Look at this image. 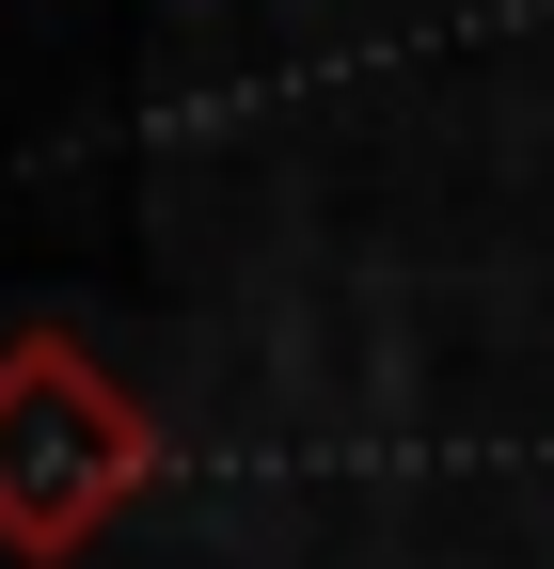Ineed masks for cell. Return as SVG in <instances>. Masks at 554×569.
Listing matches in <instances>:
<instances>
[{"mask_svg": "<svg viewBox=\"0 0 554 569\" xmlns=\"http://www.w3.org/2000/svg\"><path fill=\"white\" fill-rule=\"evenodd\" d=\"M175 475L159 411L127 396L80 332H0V553L17 569H80L144 490Z\"/></svg>", "mask_w": 554, "mask_h": 569, "instance_id": "1", "label": "cell"}]
</instances>
